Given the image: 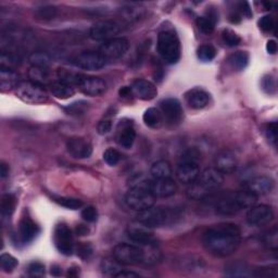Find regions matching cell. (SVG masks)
Segmentation results:
<instances>
[{"label":"cell","instance_id":"obj_1","mask_svg":"<svg viewBox=\"0 0 278 278\" xmlns=\"http://www.w3.org/2000/svg\"><path fill=\"white\" fill-rule=\"evenodd\" d=\"M240 242L241 232L233 223L213 225L202 236V243L206 251L220 258L233 254L239 248Z\"/></svg>","mask_w":278,"mask_h":278},{"label":"cell","instance_id":"obj_2","mask_svg":"<svg viewBox=\"0 0 278 278\" xmlns=\"http://www.w3.org/2000/svg\"><path fill=\"white\" fill-rule=\"evenodd\" d=\"M258 197L248 190L228 191L218 199L215 210L221 215H234L255 204Z\"/></svg>","mask_w":278,"mask_h":278},{"label":"cell","instance_id":"obj_3","mask_svg":"<svg viewBox=\"0 0 278 278\" xmlns=\"http://www.w3.org/2000/svg\"><path fill=\"white\" fill-rule=\"evenodd\" d=\"M223 180V174L217 169H206L203 172H200L196 182L190 184V187L187 190V196L193 200L205 199L220 188Z\"/></svg>","mask_w":278,"mask_h":278},{"label":"cell","instance_id":"obj_4","mask_svg":"<svg viewBox=\"0 0 278 278\" xmlns=\"http://www.w3.org/2000/svg\"><path fill=\"white\" fill-rule=\"evenodd\" d=\"M158 52L169 64H174L180 58V43L173 31H163L158 35Z\"/></svg>","mask_w":278,"mask_h":278},{"label":"cell","instance_id":"obj_5","mask_svg":"<svg viewBox=\"0 0 278 278\" xmlns=\"http://www.w3.org/2000/svg\"><path fill=\"white\" fill-rule=\"evenodd\" d=\"M113 258L122 265L146 264V250L131 243H119L113 248Z\"/></svg>","mask_w":278,"mask_h":278},{"label":"cell","instance_id":"obj_6","mask_svg":"<svg viewBox=\"0 0 278 278\" xmlns=\"http://www.w3.org/2000/svg\"><path fill=\"white\" fill-rule=\"evenodd\" d=\"M18 98L29 104H41L48 101V93L45 86L34 82H23L17 87Z\"/></svg>","mask_w":278,"mask_h":278},{"label":"cell","instance_id":"obj_7","mask_svg":"<svg viewBox=\"0 0 278 278\" xmlns=\"http://www.w3.org/2000/svg\"><path fill=\"white\" fill-rule=\"evenodd\" d=\"M156 199L157 198L151 193L149 189L129 188L126 196H125V202L130 208L141 212L155 205Z\"/></svg>","mask_w":278,"mask_h":278},{"label":"cell","instance_id":"obj_8","mask_svg":"<svg viewBox=\"0 0 278 278\" xmlns=\"http://www.w3.org/2000/svg\"><path fill=\"white\" fill-rule=\"evenodd\" d=\"M127 237L135 243L143 247L157 246V239L152 233L151 228L142 224L141 222H135L127 227Z\"/></svg>","mask_w":278,"mask_h":278},{"label":"cell","instance_id":"obj_9","mask_svg":"<svg viewBox=\"0 0 278 278\" xmlns=\"http://www.w3.org/2000/svg\"><path fill=\"white\" fill-rule=\"evenodd\" d=\"M73 64L86 71H98L106 66L107 59L99 51H84L73 59Z\"/></svg>","mask_w":278,"mask_h":278},{"label":"cell","instance_id":"obj_10","mask_svg":"<svg viewBox=\"0 0 278 278\" xmlns=\"http://www.w3.org/2000/svg\"><path fill=\"white\" fill-rule=\"evenodd\" d=\"M169 219V213L165 207L152 205L149 208H146L144 211L138 212L137 221L142 224L148 226L150 228L159 227L163 224Z\"/></svg>","mask_w":278,"mask_h":278},{"label":"cell","instance_id":"obj_11","mask_svg":"<svg viewBox=\"0 0 278 278\" xmlns=\"http://www.w3.org/2000/svg\"><path fill=\"white\" fill-rule=\"evenodd\" d=\"M54 245L59 251L64 255H71L74 251V240L71 228L66 224L60 223L54 228Z\"/></svg>","mask_w":278,"mask_h":278},{"label":"cell","instance_id":"obj_12","mask_svg":"<svg viewBox=\"0 0 278 278\" xmlns=\"http://www.w3.org/2000/svg\"><path fill=\"white\" fill-rule=\"evenodd\" d=\"M121 32V26L114 21L104 20L95 23L89 32V36L94 40H110L115 38Z\"/></svg>","mask_w":278,"mask_h":278},{"label":"cell","instance_id":"obj_13","mask_svg":"<svg viewBox=\"0 0 278 278\" xmlns=\"http://www.w3.org/2000/svg\"><path fill=\"white\" fill-rule=\"evenodd\" d=\"M129 43L124 37H115L110 40L104 41L100 47L99 52L107 60L108 59H119L128 51Z\"/></svg>","mask_w":278,"mask_h":278},{"label":"cell","instance_id":"obj_14","mask_svg":"<svg viewBox=\"0 0 278 278\" xmlns=\"http://www.w3.org/2000/svg\"><path fill=\"white\" fill-rule=\"evenodd\" d=\"M160 109L164 119L170 124H178L182 122L184 112L180 102L176 98H166L160 102Z\"/></svg>","mask_w":278,"mask_h":278},{"label":"cell","instance_id":"obj_15","mask_svg":"<svg viewBox=\"0 0 278 278\" xmlns=\"http://www.w3.org/2000/svg\"><path fill=\"white\" fill-rule=\"evenodd\" d=\"M274 219L273 208L265 205H252L247 213V222L252 226H263Z\"/></svg>","mask_w":278,"mask_h":278},{"label":"cell","instance_id":"obj_16","mask_svg":"<svg viewBox=\"0 0 278 278\" xmlns=\"http://www.w3.org/2000/svg\"><path fill=\"white\" fill-rule=\"evenodd\" d=\"M78 87L83 94L90 97H98L104 94L107 89V84L102 79L96 76L82 75Z\"/></svg>","mask_w":278,"mask_h":278},{"label":"cell","instance_id":"obj_17","mask_svg":"<svg viewBox=\"0 0 278 278\" xmlns=\"http://www.w3.org/2000/svg\"><path fill=\"white\" fill-rule=\"evenodd\" d=\"M149 190L156 198H169L175 194L177 185L175 180L170 178H154L151 179Z\"/></svg>","mask_w":278,"mask_h":278},{"label":"cell","instance_id":"obj_18","mask_svg":"<svg viewBox=\"0 0 278 278\" xmlns=\"http://www.w3.org/2000/svg\"><path fill=\"white\" fill-rule=\"evenodd\" d=\"M274 188V180L272 177L261 175L253 177L245 184V189L251 192L254 196H264L267 194Z\"/></svg>","mask_w":278,"mask_h":278},{"label":"cell","instance_id":"obj_19","mask_svg":"<svg viewBox=\"0 0 278 278\" xmlns=\"http://www.w3.org/2000/svg\"><path fill=\"white\" fill-rule=\"evenodd\" d=\"M68 154L75 159H87L93 154V146L87 139L82 137H73L66 143Z\"/></svg>","mask_w":278,"mask_h":278},{"label":"cell","instance_id":"obj_20","mask_svg":"<svg viewBox=\"0 0 278 278\" xmlns=\"http://www.w3.org/2000/svg\"><path fill=\"white\" fill-rule=\"evenodd\" d=\"M115 139L116 143L125 149H129L133 147L136 139V130L131 121L124 120L119 123Z\"/></svg>","mask_w":278,"mask_h":278},{"label":"cell","instance_id":"obj_21","mask_svg":"<svg viewBox=\"0 0 278 278\" xmlns=\"http://www.w3.org/2000/svg\"><path fill=\"white\" fill-rule=\"evenodd\" d=\"M131 92H133L134 97L136 98L149 101L155 99L158 95V89L154 83L147 80H137L130 86Z\"/></svg>","mask_w":278,"mask_h":278},{"label":"cell","instance_id":"obj_22","mask_svg":"<svg viewBox=\"0 0 278 278\" xmlns=\"http://www.w3.org/2000/svg\"><path fill=\"white\" fill-rule=\"evenodd\" d=\"M200 175V168L196 162H180L176 170V176L180 183L192 184Z\"/></svg>","mask_w":278,"mask_h":278},{"label":"cell","instance_id":"obj_23","mask_svg":"<svg viewBox=\"0 0 278 278\" xmlns=\"http://www.w3.org/2000/svg\"><path fill=\"white\" fill-rule=\"evenodd\" d=\"M215 169L222 174H232L237 168V159L229 150H223L215 157Z\"/></svg>","mask_w":278,"mask_h":278},{"label":"cell","instance_id":"obj_24","mask_svg":"<svg viewBox=\"0 0 278 278\" xmlns=\"http://www.w3.org/2000/svg\"><path fill=\"white\" fill-rule=\"evenodd\" d=\"M39 233V227L30 217H23L19 224V237L23 243H29L35 239Z\"/></svg>","mask_w":278,"mask_h":278},{"label":"cell","instance_id":"obj_25","mask_svg":"<svg viewBox=\"0 0 278 278\" xmlns=\"http://www.w3.org/2000/svg\"><path fill=\"white\" fill-rule=\"evenodd\" d=\"M186 101L191 109L201 110L210 102V95L203 89L194 88L186 94Z\"/></svg>","mask_w":278,"mask_h":278},{"label":"cell","instance_id":"obj_26","mask_svg":"<svg viewBox=\"0 0 278 278\" xmlns=\"http://www.w3.org/2000/svg\"><path fill=\"white\" fill-rule=\"evenodd\" d=\"M20 84V75L16 70H0V89L3 93L10 92L15 88L17 89Z\"/></svg>","mask_w":278,"mask_h":278},{"label":"cell","instance_id":"obj_27","mask_svg":"<svg viewBox=\"0 0 278 278\" xmlns=\"http://www.w3.org/2000/svg\"><path fill=\"white\" fill-rule=\"evenodd\" d=\"M48 89L50 94L58 99H68L74 96L75 89L73 86L65 84L63 82L55 81L48 84Z\"/></svg>","mask_w":278,"mask_h":278},{"label":"cell","instance_id":"obj_28","mask_svg":"<svg viewBox=\"0 0 278 278\" xmlns=\"http://www.w3.org/2000/svg\"><path fill=\"white\" fill-rule=\"evenodd\" d=\"M143 120L145 124L150 128H160L162 126L164 117L161 111L156 108H149L145 111Z\"/></svg>","mask_w":278,"mask_h":278},{"label":"cell","instance_id":"obj_29","mask_svg":"<svg viewBox=\"0 0 278 278\" xmlns=\"http://www.w3.org/2000/svg\"><path fill=\"white\" fill-rule=\"evenodd\" d=\"M172 166L168 161L160 160L155 162L150 168V174L152 178H170L172 177Z\"/></svg>","mask_w":278,"mask_h":278},{"label":"cell","instance_id":"obj_30","mask_svg":"<svg viewBox=\"0 0 278 278\" xmlns=\"http://www.w3.org/2000/svg\"><path fill=\"white\" fill-rule=\"evenodd\" d=\"M228 64L234 71H242L245 70L249 63V54L246 51H236L229 55Z\"/></svg>","mask_w":278,"mask_h":278},{"label":"cell","instance_id":"obj_31","mask_svg":"<svg viewBox=\"0 0 278 278\" xmlns=\"http://www.w3.org/2000/svg\"><path fill=\"white\" fill-rule=\"evenodd\" d=\"M145 9L139 6H128L121 9V18L126 22H136L145 16Z\"/></svg>","mask_w":278,"mask_h":278},{"label":"cell","instance_id":"obj_32","mask_svg":"<svg viewBox=\"0 0 278 278\" xmlns=\"http://www.w3.org/2000/svg\"><path fill=\"white\" fill-rule=\"evenodd\" d=\"M29 78L31 82L36 83V84L45 86L46 84H49V71L48 68L32 66L29 71Z\"/></svg>","mask_w":278,"mask_h":278},{"label":"cell","instance_id":"obj_33","mask_svg":"<svg viewBox=\"0 0 278 278\" xmlns=\"http://www.w3.org/2000/svg\"><path fill=\"white\" fill-rule=\"evenodd\" d=\"M217 17L213 15H208L204 17H199L196 21L198 30L204 35H211L214 32L215 23H217Z\"/></svg>","mask_w":278,"mask_h":278},{"label":"cell","instance_id":"obj_34","mask_svg":"<svg viewBox=\"0 0 278 278\" xmlns=\"http://www.w3.org/2000/svg\"><path fill=\"white\" fill-rule=\"evenodd\" d=\"M17 199L11 193H6L2 197L0 201V211H2L3 217L10 218L16 210Z\"/></svg>","mask_w":278,"mask_h":278},{"label":"cell","instance_id":"obj_35","mask_svg":"<svg viewBox=\"0 0 278 278\" xmlns=\"http://www.w3.org/2000/svg\"><path fill=\"white\" fill-rule=\"evenodd\" d=\"M21 58L18 54L9 52V51H2L0 53V66L2 68L7 70H15L21 64Z\"/></svg>","mask_w":278,"mask_h":278},{"label":"cell","instance_id":"obj_36","mask_svg":"<svg viewBox=\"0 0 278 278\" xmlns=\"http://www.w3.org/2000/svg\"><path fill=\"white\" fill-rule=\"evenodd\" d=\"M225 275L231 277H248L251 275V273H250V269L245 263L236 262L226 266Z\"/></svg>","mask_w":278,"mask_h":278},{"label":"cell","instance_id":"obj_37","mask_svg":"<svg viewBox=\"0 0 278 278\" xmlns=\"http://www.w3.org/2000/svg\"><path fill=\"white\" fill-rule=\"evenodd\" d=\"M34 16L37 20H40V21H49L54 19L55 16H57V8H55L54 6H49V5L41 6L35 10Z\"/></svg>","mask_w":278,"mask_h":278},{"label":"cell","instance_id":"obj_38","mask_svg":"<svg viewBox=\"0 0 278 278\" xmlns=\"http://www.w3.org/2000/svg\"><path fill=\"white\" fill-rule=\"evenodd\" d=\"M122 264L117 262L114 258L112 259H104L101 263V269L102 273L106 275H111L114 276L116 273H119L120 270H122L121 268Z\"/></svg>","mask_w":278,"mask_h":278},{"label":"cell","instance_id":"obj_39","mask_svg":"<svg viewBox=\"0 0 278 278\" xmlns=\"http://www.w3.org/2000/svg\"><path fill=\"white\" fill-rule=\"evenodd\" d=\"M197 54L201 61L210 62L215 58V55H217V49H215V47L212 45L204 44L199 47Z\"/></svg>","mask_w":278,"mask_h":278},{"label":"cell","instance_id":"obj_40","mask_svg":"<svg viewBox=\"0 0 278 278\" xmlns=\"http://www.w3.org/2000/svg\"><path fill=\"white\" fill-rule=\"evenodd\" d=\"M53 200L60 204L61 206H64L70 210H79L84 203L80 199H74V198H66V197H54Z\"/></svg>","mask_w":278,"mask_h":278},{"label":"cell","instance_id":"obj_41","mask_svg":"<svg viewBox=\"0 0 278 278\" xmlns=\"http://www.w3.org/2000/svg\"><path fill=\"white\" fill-rule=\"evenodd\" d=\"M29 60L33 64V66H37V67L48 68V66L50 64V58L44 52H33L30 55Z\"/></svg>","mask_w":278,"mask_h":278},{"label":"cell","instance_id":"obj_42","mask_svg":"<svg viewBox=\"0 0 278 278\" xmlns=\"http://www.w3.org/2000/svg\"><path fill=\"white\" fill-rule=\"evenodd\" d=\"M18 260L12 256L11 254L8 253H4L0 256V265H2L3 269L7 273H11L13 269H15L18 266Z\"/></svg>","mask_w":278,"mask_h":278},{"label":"cell","instance_id":"obj_43","mask_svg":"<svg viewBox=\"0 0 278 278\" xmlns=\"http://www.w3.org/2000/svg\"><path fill=\"white\" fill-rule=\"evenodd\" d=\"M222 39L228 47H236L241 43V38L237 33H235L233 30L226 29L222 33Z\"/></svg>","mask_w":278,"mask_h":278},{"label":"cell","instance_id":"obj_44","mask_svg":"<svg viewBox=\"0 0 278 278\" xmlns=\"http://www.w3.org/2000/svg\"><path fill=\"white\" fill-rule=\"evenodd\" d=\"M151 179L147 178L143 174H136L129 179V188H145L149 189Z\"/></svg>","mask_w":278,"mask_h":278},{"label":"cell","instance_id":"obj_45","mask_svg":"<svg viewBox=\"0 0 278 278\" xmlns=\"http://www.w3.org/2000/svg\"><path fill=\"white\" fill-rule=\"evenodd\" d=\"M88 109V103L85 101H78L74 102L72 104H70V106L65 107L64 110L68 114L71 115H83L86 113V111Z\"/></svg>","mask_w":278,"mask_h":278},{"label":"cell","instance_id":"obj_46","mask_svg":"<svg viewBox=\"0 0 278 278\" xmlns=\"http://www.w3.org/2000/svg\"><path fill=\"white\" fill-rule=\"evenodd\" d=\"M103 160L107 164H109L111 166H114L120 162L121 154L116 149L108 148L106 151L103 152Z\"/></svg>","mask_w":278,"mask_h":278},{"label":"cell","instance_id":"obj_47","mask_svg":"<svg viewBox=\"0 0 278 278\" xmlns=\"http://www.w3.org/2000/svg\"><path fill=\"white\" fill-rule=\"evenodd\" d=\"M262 241L264 245L270 249L277 248V228H273L272 231H268L262 236Z\"/></svg>","mask_w":278,"mask_h":278},{"label":"cell","instance_id":"obj_48","mask_svg":"<svg viewBox=\"0 0 278 278\" xmlns=\"http://www.w3.org/2000/svg\"><path fill=\"white\" fill-rule=\"evenodd\" d=\"M27 273L32 277H41L45 275V265L40 262H33L27 267Z\"/></svg>","mask_w":278,"mask_h":278},{"label":"cell","instance_id":"obj_49","mask_svg":"<svg viewBox=\"0 0 278 278\" xmlns=\"http://www.w3.org/2000/svg\"><path fill=\"white\" fill-rule=\"evenodd\" d=\"M259 27L265 33L272 32L275 29V20L272 16H264L259 21Z\"/></svg>","mask_w":278,"mask_h":278},{"label":"cell","instance_id":"obj_50","mask_svg":"<svg viewBox=\"0 0 278 278\" xmlns=\"http://www.w3.org/2000/svg\"><path fill=\"white\" fill-rule=\"evenodd\" d=\"M81 215H82L83 220L88 222V223H93V222H96L97 219H98V212H97L96 207H94V206L84 207L83 208Z\"/></svg>","mask_w":278,"mask_h":278},{"label":"cell","instance_id":"obj_51","mask_svg":"<svg viewBox=\"0 0 278 278\" xmlns=\"http://www.w3.org/2000/svg\"><path fill=\"white\" fill-rule=\"evenodd\" d=\"M277 123L276 122H273V123H269L267 126H266V137L269 141V143L272 144L273 146H276L277 144Z\"/></svg>","mask_w":278,"mask_h":278},{"label":"cell","instance_id":"obj_52","mask_svg":"<svg viewBox=\"0 0 278 278\" xmlns=\"http://www.w3.org/2000/svg\"><path fill=\"white\" fill-rule=\"evenodd\" d=\"M262 87L267 94H274L276 92V81L270 75L265 76L262 81Z\"/></svg>","mask_w":278,"mask_h":278},{"label":"cell","instance_id":"obj_53","mask_svg":"<svg viewBox=\"0 0 278 278\" xmlns=\"http://www.w3.org/2000/svg\"><path fill=\"white\" fill-rule=\"evenodd\" d=\"M93 254V248L89 243L82 242L81 245L78 247V255L83 260H87L89 259V256Z\"/></svg>","mask_w":278,"mask_h":278},{"label":"cell","instance_id":"obj_54","mask_svg":"<svg viewBox=\"0 0 278 278\" xmlns=\"http://www.w3.org/2000/svg\"><path fill=\"white\" fill-rule=\"evenodd\" d=\"M200 159V154L196 149H188L184 152L180 162H196L198 163Z\"/></svg>","mask_w":278,"mask_h":278},{"label":"cell","instance_id":"obj_55","mask_svg":"<svg viewBox=\"0 0 278 278\" xmlns=\"http://www.w3.org/2000/svg\"><path fill=\"white\" fill-rule=\"evenodd\" d=\"M97 130L100 135H107L111 130H112V122L111 120H102L99 122L98 126H97Z\"/></svg>","mask_w":278,"mask_h":278},{"label":"cell","instance_id":"obj_56","mask_svg":"<svg viewBox=\"0 0 278 278\" xmlns=\"http://www.w3.org/2000/svg\"><path fill=\"white\" fill-rule=\"evenodd\" d=\"M238 8H239V11L242 13V15L245 17H247L248 19H250L252 17V10H251V8H250V6L247 2L239 3Z\"/></svg>","mask_w":278,"mask_h":278},{"label":"cell","instance_id":"obj_57","mask_svg":"<svg viewBox=\"0 0 278 278\" xmlns=\"http://www.w3.org/2000/svg\"><path fill=\"white\" fill-rule=\"evenodd\" d=\"M113 277H116V278H131V277H139V274L135 273V272H130V270H125V269H122L120 270L119 273H116Z\"/></svg>","mask_w":278,"mask_h":278},{"label":"cell","instance_id":"obj_58","mask_svg":"<svg viewBox=\"0 0 278 278\" xmlns=\"http://www.w3.org/2000/svg\"><path fill=\"white\" fill-rule=\"evenodd\" d=\"M119 94H120L121 98H123V99H130V98H133V97H134L130 87H122L120 89Z\"/></svg>","mask_w":278,"mask_h":278},{"label":"cell","instance_id":"obj_59","mask_svg":"<svg viewBox=\"0 0 278 278\" xmlns=\"http://www.w3.org/2000/svg\"><path fill=\"white\" fill-rule=\"evenodd\" d=\"M266 51L270 54H275L277 52V44L274 39H270L267 41Z\"/></svg>","mask_w":278,"mask_h":278},{"label":"cell","instance_id":"obj_60","mask_svg":"<svg viewBox=\"0 0 278 278\" xmlns=\"http://www.w3.org/2000/svg\"><path fill=\"white\" fill-rule=\"evenodd\" d=\"M9 174V165H7L5 162L2 163V165H0V176H2V178H5L8 176Z\"/></svg>","mask_w":278,"mask_h":278},{"label":"cell","instance_id":"obj_61","mask_svg":"<svg viewBox=\"0 0 278 278\" xmlns=\"http://www.w3.org/2000/svg\"><path fill=\"white\" fill-rule=\"evenodd\" d=\"M76 233H78L79 236H85L89 233V229L84 225H80L76 228Z\"/></svg>","mask_w":278,"mask_h":278},{"label":"cell","instance_id":"obj_62","mask_svg":"<svg viewBox=\"0 0 278 278\" xmlns=\"http://www.w3.org/2000/svg\"><path fill=\"white\" fill-rule=\"evenodd\" d=\"M79 274H80V268H78V267L70 268L67 272L68 277H76V276H79Z\"/></svg>","mask_w":278,"mask_h":278},{"label":"cell","instance_id":"obj_63","mask_svg":"<svg viewBox=\"0 0 278 278\" xmlns=\"http://www.w3.org/2000/svg\"><path fill=\"white\" fill-rule=\"evenodd\" d=\"M51 274H52L53 276H59V275H61V268H60L59 266H57V265H53V266L51 267Z\"/></svg>","mask_w":278,"mask_h":278},{"label":"cell","instance_id":"obj_64","mask_svg":"<svg viewBox=\"0 0 278 278\" xmlns=\"http://www.w3.org/2000/svg\"><path fill=\"white\" fill-rule=\"evenodd\" d=\"M263 5H264V7H265L266 10H272V6L274 4H272V3H264Z\"/></svg>","mask_w":278,"mask_h":278}]
</instances>
